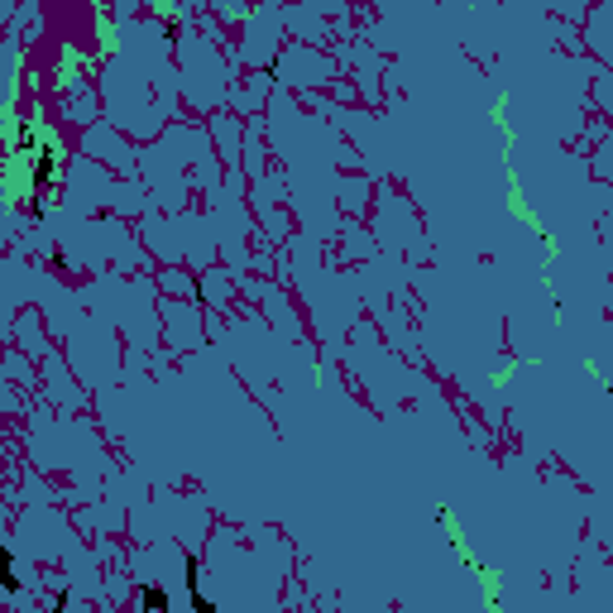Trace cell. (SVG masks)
I'll use <instances>...</instances> for the list:
<instances>
[{"mask_svg":"<svg viewBox=\"0 0 613 613\" xmlns=\"http://www.w3.org/2000/svg\"><path fill=\"white\" fill-rule=\"evenodd\" d=\"M144 604H149V609H168V594H163V590H144Z\"/></svg>","mask_w":613,"mask_h":613,"instance_id":"6da1fadb","label":"cell"}]
</instances>
